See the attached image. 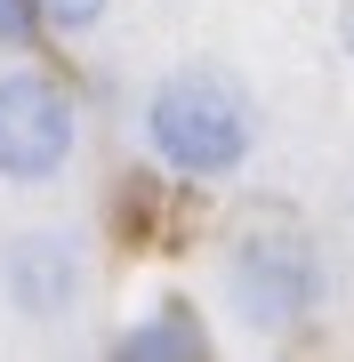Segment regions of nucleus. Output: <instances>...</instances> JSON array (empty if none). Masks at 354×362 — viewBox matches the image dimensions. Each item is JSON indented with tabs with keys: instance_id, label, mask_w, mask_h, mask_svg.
I'll return each mask as SVG.
<instances>
[{
	"instance_id": "1",
	"label": "nucleus",
	"mask_w": 354,
	"mask_h": 362,
	"mask_svg": "<svg viewBox=\"0 0 354 362\" xmlns=\"http://www.w3.org/2000/svg\"><path fill=\"white\" fill-rule=\"evenodd\" d=\"M145 145L185 185H218L258 153V105L225 65H177L145 97Z\"/></svg>"
},
{
	"instance_id": "2",
	"label": "nucleus",
	"mask_w": 354,
	"mask_h": 362,
	"mask_svg": "<svg viewBox=\"0 0 354 362\" xmlns=\"http://www.w3.org/2000/svg\"><path fill=\"white\" fill-rule=\"evenodd\" d=\"M322 250L306 242L298 226H249L234 242V258H225V306H234V322H249L258 338L274 330H306L322 314Z\"/></svg>"
},
{
	"instance_id": "3",
	"label": "nucleus",
	"mask_w": 354,
	"mask_h": 362,
	"mask_svg": "<svg viewBox=\"0 0 354 362\" xmlns=\"http://www.w3.org/2000/svg\"><path fill=\"white\" fill-rule=\"evenodd\" d=\"M73 137H81V113H73V97L49 73H33V65L0 73V185L65 177Z\"/></svg>"
},
{
	"instance_id": "4",
	"label": "nucleus",
	"mask_w": 354,
	"mask_h": 362,
	"mask_svg": "<svg viewBox=\"0 0 354 362\" xmlns=\"http://www.w3.org/2000/svg\"><path fill=\"white\" fill-rule=\"evenodd\" d=\"M89 290V250L57 226H33V233H8L0 242V298H8L16 322H65Z\"/></svg>"
},
{
	"instance_id": "5",
	"label": "nucleus",
	"mask_w": 354,
	"mask_h": 362,
	"mask_svg": "<svg viewBox=\"0 0 354 362\" xmlns=\"http://www.w3.org/2000/svg\"><path fill=\"white\" fill-rule=\"evenodd\" d=\"M113 354H121V362H201V354H210V330L194 322V306H185V298H170V306H153L145 322L121 330Z\"/></svg>"
},
{
	"instance_id": "6",
	"label": "nucleus",
	"mask_w": 354,
	"mask_h": 362,
	"mask_svg": "<svg viewBox=\"0 0 354 362\" xmlns=\"http://www.w3.org/2000/svg\"><path fill=\"white\" fill-rule=\"evenodd\" d=\"M40 25H65V33H89L97 16H105V0H33Z\"/></svg>"
},
{
	"instance_id": "7",
	"label": "nucleus",
	"mask_w": 354,
	"mask_h": 362,
	"mask_svg": "<svg viewBox=\"0 0 354 362\" xmlns=\"http://www.w3.org/2000/svg\"><path fill=\"white\" fill-rule=\"evenodd\" d=\"M33 33H40V8H33V0H0V49H25Z\"/></svg>"
},
{
	"instance_id": "8",
	"label": "nucleus",
	"mask_w": 354,
	"mask_h": 362,
	"mask_svg": "<svg viewBox=\"0 0 354 362\" xmlns=\"http://www.w3.org/2000/svg\"><path fill=\"white\" fill-rule=\"evenodd\" d=\"M338 33H346V57H354V0H346V25H338Z\"/></svg>"
}]
</instances>
